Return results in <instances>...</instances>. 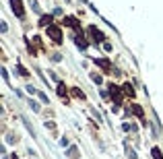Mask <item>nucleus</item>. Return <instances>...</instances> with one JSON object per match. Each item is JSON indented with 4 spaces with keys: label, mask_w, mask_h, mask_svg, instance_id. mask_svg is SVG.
<instances>
[{
    "label": "nucleus",
    "mask_w": 163,
    "mask_h": 159,
    "mask_svg": "<svg viewBox=\"0 0 163 159\" xmlns=\"http://www.w3.org/2000/svg\"><path fill=\"white\" fill-rule=\"evenodd\" d=\"M122 89H124V93H126V95H134V89H132V85H130V83H126Z\"/></svg>",
    "instance_id": "nucleus-11"
},
{
    "label": "nucleus",
    "mask_w": 163,
    "mask_h": 159,
    "mask_svg": "<svg viewBox=\"0 0 163 159\" xmlns=\"http://www.w3.org/2000/svg\"><path fill=\"white\" fill-rule=\"evenodd\" d=\"M37 95H39V99H41V101H43V104H48V97L43 95V93H39V91H37Z\"/></svg>",
    "instance_id": "nucleus-17"
},
{
    "label": "nucleus",
    "mask_w": 163,
    "mask_h": 159,
    "mask_svg": "<svg viewBox=\"0 0 163 159\" xmlns=\"http://www.w3.org/2000/svg\"><path fill=\"white\" fill-rule=\"evenodd\" d=\"M17 70H19L21 76H29V72H27V68H25V66H21V64H19V66H17Z\"/></svg>",
    "instance_id": "nucleus-13"
},
{
    "label": "nucleus",
    "mask_w": 163,
    "mask_h": 159,
    "mask_svg": "<svg viewBox=\"0 0 163 159\" xmlns=\"http://www.w3.org/2000/svg\"><path fill=\"white\" fill-rule=\"evenodd\" d=\"M10 6H13V13L17 14V17H23V2L21 0H10Z\"/></svg>",
    "instance_id": "nucleus-3"
},
{
    "label": "nucleus",
    "mask_w": 163,
    "mask_h": 159,
    "mask_svg": "<svg viewBox=\"0 0 163 159\" xmlns=\"http://www.w3.org/2000/svg\"><path fill=\"white\" fill-rule=\"evenodd\" d=\"M48 37H52L56 43H60L62 42V31H60V27H58V25H50V27H48Z\"/></svg>",
    "instance_id": "nucleus-1"
},
{
    "label": "nucleus",
    "mask_w": 163,
    "mask_h": 159,
    "mask_svg": "<svg viewBox=\"0 0 163 159\" xmlns=\"http://www.w3.org/2000/svg\"><path fill=\"white\" fill-rule=\"evenodd\" d=\"M132 114H134V116H138V118H143V108H141V105H132Z\"/></svg>",
    "instance_id": "nucleus-10"
},
{
    "label": "nucleus",
    "mask_w": 163,
    "mask_h": 159,
    "mask_svg": "<svg viewBox=\"0 0 163 159\" xmlns=\"http://www.w3.org/2000/svg\"><path fill=\"white\" fill-rule=\"evenodd\" d=\"M29 105H31V110H33V112H39V105L35 104V101H31V104H29Z\"/></svg>",
    "instance_id": "nucleus-16"
},
{
    "label": "nucleus",
    "mask_w": 163,
    "mask_h": 159,
    "mask_svg": "<svg viewBox=\"0 0 163 159\" xmlns=\"http://www.w3.org/2000/svg\"><path fill=\"white\" fill-rule=\"evenodd\" d=\"M89 33L93 35V37H95V42L99 43V42H103V33H99V31H97L95 27H89Z\"/></svg>",
    "instance_id": "nucleus-4"
},
{
    "label": "nucleus",
    "mask_w": 163,
    "mask_h": 159,
    "mask_svg": "<svg viewBox=\"0 0 163 159\" xmlns=\"http://www.w3.org/2000/svg\"><path fill=\"white\" fill-rule=\"evenodd\" d=\"M151 155H153V159H163L161 149H159V147H153V149H151Z\"/></svg>",
    "instance_id": "nucleus-8"
},
{
    "label": "nucleus",
    "mask_w": 163,
    "mask_h": 159,
    "mask_svg": "<svg viewBox=\"0 0 163 159\" xmlns=\"http://www.w3.org/2000/svg\"><path fill=\"white\" fill-rule=\"evenodd\" d=\"M58 95L66 97V87H64V83H58Z\"/></svg>",
    "instance_id": "nucleus-12"
},
{
    "label": "nucleus",
    "mask_w": 163,
    "mask_h": 159,
    "mask_svg": "<svg viewBox=\"0 0 163 159\" xmlns=\"http://www.w3.org/2000/svg\"><path fill=\"white\" fill-rule=\"evenodd\" d=\"M72 95L79 97V99H85V93H83V91H79V89H72Z\"/></svg>",
    "instance_id": "nucleus-14"
},
{
    "label": "nucleus",
    "mask_w": 163,
    "mask_h": 159,
    "mask_svg": "<svg viewBox=\"0 0 163 159\" xmlns=\"http://www.w3.org/2000/svg\"><path fill=\"white\" fill-rule=\"evenodd\" d=\"M39 25L41 27H50V25H52V14H43L39 19Z\"/></svg>",
    "instance_id": "nucleus-5"
},
{
    "label": "nucleus",
    "mask_w": 163,
    "mask_h": 159,
    "mask_svg": "<svg viewBox=\"0 0 163 159\" xmlns=\"http://www.w3.org/2000/svg\"><path fill=\"white\" fill-rule=\"evenodd\" d=\"M64 25H68V27H75V29H79V23H76V19H75V17H66V19H64Z\"/></svg>",
    "instance_id": "nucleus-6"
},
{
    "label": "nucleus",
    "mask_w": 163,
    "mask_h": 159,
    "mask_svg": "<svg viewBox=\"0 0 163 159\" xmlns=\"http://www.w3.org/2000/svg\"><path fill=\"white\" fill-rule=\"evenodd\" d=\"M68 159H79V149H76V147H70V149H68Z\"/></svg>",
    "instance_id": "nucleus-7"
},
{
    "label": "nucleus",
    "mask_w": 163,
    "mask_h": 159,
    "mask_svg": "<svg viewBox=\"0 0 163 159\" xmlns=\"http://www.w3.org/2000/svg\"><path fill=\"white\" fill-rule=\"evenodd\" d=\"M91 79H93V81H95L97 85H101V76H99V75H93V76H91Z\"/></svg>",
    "instance_id": "nucleus-15"
},
{
    "label": "nucleus",
    "mask_w": 163,
    "mask_h": 159,
    "mask_svg": "<svg viewBox=\"0 0 163 159\" xmlns=\"http://www.w3.org/2000/svg\"><path fill=\"white\" fill-rule=\"evenodd\" d=\"M109 89H112V99H114V104L120 105L122 104V93H120V89H118L116 85H109Z\"/></svg>",
    "instance_id": "nucleus-2"
},
{
    "label": "nucleus",
    "mask_w": 163,
    "mask_h": 159,
    "mask_svg": "<svg viewBox=\"0 0 163 159\" xmlns=\"http://www.w3.org/2000/svg\"><path fill=\"white\" fill-rule=\"evenodd\" d=\"M97 64H99V66H101L103 70H109V68H112V64H109V60H105V58H101V60H97Z\"/></svg>",
    "instance_id": "nucleus-9"
},
{
    "label": "nucleus",
    "mask_w": 163,
    "mask_h": 159,
    "mask_svg": "<svg viewBox=\"0 0 163 159\" xmlns=\"http://www.w3.org/2000/svg\"><path fill=\"white\" fill-rule=\"evenodd\" d=\"M27 91H29V93H37V89H35L33 85H29V87H27Z\"/></svg>",
    "instance_id": "nucleus-18"
}]
</instances>
